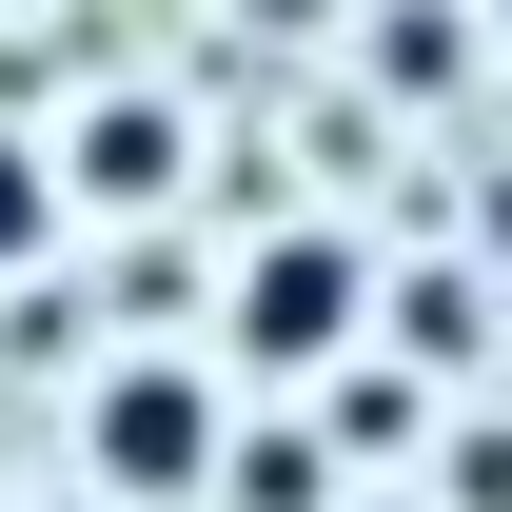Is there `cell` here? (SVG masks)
I'll use <instances>...</instances> for the list:
<instances>
[{
    "label": "cell",
    "instance_id": "cell-4",
    "mask_svg": "<svg viewBox=\"0 0 512 512\" xmlns=\"http://www.w3.org/2000/svg\"><path fill=\"white\" fill-rule=\"evenodd\" d=\"M217 493L237 512H335V434H217Z\"/></svg>",
    "mask_w": 512,
    "mask_h": 512
},
{
    "label": "cell",
    "instance_id": "cell-8",
    "mask_svg": "<svg viewBox=\"0 0 512 512\" xmlns=\"http://www.w3.org/2000/svg\"><path fill=\"white\" fill-rule=\"evenodd\" d=\"M60 512H119V493H60Z\"/></svg>",
    "mask_w": 512,
    "mask_h": 512
},
{
    "label": "cell",
    "instance_id": "cell-2",
    "mask_svg": "<svg viewBox=\"0 0 512 512\" xmlns=\"http://www.w3.org/2000/svg\"><path fill=\"white\" fill-rule=\"evenodd\" d=\"M355 296H375L355 237H256L237 256V355H256V375H316L335 335H355Z\"/></svg>",
    "mask_w": 512,
    "mask_h": 512
},
{
    "label": "cell",
    "instance_id": "cell-7",
    "mask_svg": "<svg viewBox=\"0 0 512 512\" xmlns=\"http://www.w3.org/2000/svg\"><path fill=\"white\" fill-rule=\"evenodd\" d=\"M256 20H316V0H256Z\"/></svg>",
    "mask_w": 512,
    "mask_h": 512
},
{
    "label": "cell",
    "instance_id": "cell-5",
    "mask_svg": "<svg viewBox=\"0 0 512 512\" xmlns=\"http://www.w3.org/2000/svg\"><path fill=\"white\" fill-rule=\"evenodd\" d=\"M40 237H60V158H40V138L0 119V276H20V256H40Z\"/></svg>",
    "mask_w": 512,
    "mask_h": 512
},
{
    "label": "cell",
    "instance_id": "cell-1",
    "mask_svg": "<svg viewBox=\"0 0 512 512\" xmlns=\"http://www.w3.org/2000/svg\"><path fill=\"white\" fill-rule=\"evenodd\" d=\"M217 375H178V355H119V375L79 394V453H99V493L119 512H158V493H217Z\"/></svg>",
    "mask_w": 512,
    "mask_h": 512
},
{
    "label": "cell",
    "instance_id": "cell-9",
    "mask_svg": "<svg viewBox=\"0 0 512 512\" xmlns=\"http://www.w3.org/2000/svg\"><path fill=\"white\" fill-rule=\"evenodd\" d=\"M493 20H512V0H493Z\"/></svg>",
    "mask_w": 512,
    "mask_h": 512
},
{
    "label": "cell",
    "instance_id": "cell-6",
    "mask_svg": "<svg viewBox=\"0 0 512 512\" xmlns=\"http://www.w3.org/2000/svg\"><path fill=\"white\" fill-rule=\"evenodd\" d=\"M453 60H473V40H453L434 0H394V20H375V79H394V99H434V79H453Z\"/></svg>",
    "mask_w": 512,
    "mask_h": 512
},
{
    "label": "cell",
    "instance_id": "cell-3",
    "mask_svg": "<svg viewBox=\"0 0 512 512\" xmlns=\"http://www.w3.org/2000/svg\"><path fill=\"white\" fill-rule=\"evenodd\" d=\"M178 178V119H158V99H99V119L60 138V197H158Z\"/></svg>",
    "mask_w": 512,
    "mask_h": 512
}]
</instances>
